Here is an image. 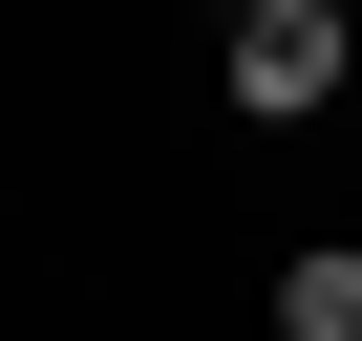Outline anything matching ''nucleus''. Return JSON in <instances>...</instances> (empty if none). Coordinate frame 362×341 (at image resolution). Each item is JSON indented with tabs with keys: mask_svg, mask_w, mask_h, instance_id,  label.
Returning <instances> with one entry per match:
<instances>
[{
	"mask_svg": "<svg viewBox=\"0 0 362 341\" xmlns=\"http://www.w3.org/2000/svg\"><path fill=\"white\" fill-rule=\"evenodd\" d=\"M341 64H362V0H235V22H214V107L235 128H320Z\"/></svg>",
	"mask_w": 362,
	"mask_h": 341,
	"instance_id": "nucleus-1",
	"label": "nucleus"
},
{
	"mask_svg": "<svg viewBox=\"0 0 362 341\" xmlns=\"http://www.w3.org/2000/svg\"><path fill=\"white\" fill-rule=\"evenodd\" d=\"M277 341H362V235H298L277 256Z\"/></svg>",
	"mask_w": 362,
	"mask_h": 341,
	"instance_id": "nucleus-2",
	"label": "nucleus"
}]
</instances>
